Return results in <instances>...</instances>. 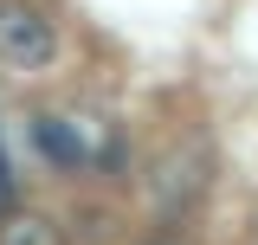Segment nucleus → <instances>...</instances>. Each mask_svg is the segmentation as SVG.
<instances>
[{"label": "nucleus", "instance_id": "f257e3e1", "mask_svg": "<svg viewBox=\"0 0 258 245\" xmlns=\"http://www.w3.org/2000/svg\"><path fill=\"white\" fill-rule=\"evenodd\" d=\"M52 52H58L52 20L26 0H0V58L20 71H39V65H52Z\"/></svg>", "mask_w": 258, "mask_h": 245}, {"label": "nucleus", "instance_id": "f03ea898", "mask_svg": "<svg viewBox=\"0 0 258 245\" xmlns=\"http://www.w3.org/2000/svg\"><path fill=\"white\" fill-rule=\"evenodd\" d=\"M200 187H207V149H174L168 161H161V174H155L161 213H187Z\"/></svg>", "mask_w": 258, "mask_h": 245}, {"label": "nucleus", "instance_id": "7ed1b4c3", "mask_svg": "<svg viewBox=\"0 0 258 245\" xmlns=\"http://www.w3.org/2000/svg\"><path fill=\"white\" fill-rule=\"evenodd\" d=\"M32 142H39L45 161H58V168H84V142H78V129H71V122L39 116V122H32Z\"/></svg>", "mask_w": 258, "mask_h": 245}, {"label": "nucleus", "instance_id": "20e7f679", "mask_svg": "<svg viewBox=\"0 0 258 245\" xmlns=\"http://www.w3.org/2000/svg\"><path fill=\"white\" fill-rule=\"evenodd\" d=\"M0 245H64L58 239V226H52V219H7V232H0Z\"/></svg>", "mask_w": 258, "mask_h": 245}, {"label": "nucleus", "instance_id": "39448f33", "mask_svg": "<svg viewBox=\"0 0 258 245\" xmlns=\"http://www.w3.org/2000/svg\"><path fill=\"white\" fill-rule=\"evenodd\" d=\"M7 207H13V181L0 174V213H7Z\"/></svg>", "mask_w": 258, "mask_h": 245}, {"label": "nucleus", "instance_id": "423d86ee", "mask_svg": "<svg viewBox=\"0 0 258 245\" xmlns=\"http://www.w3.org/2000/svg\"><path fill=\"white\" fill-rule=\"evenodd\" d=\"M142 245H174V239H168V232H161V239H142Z\"/></svg>", "mask_w": 258, "mask_h": 245}, {"label": "nucleus", "instance_id": "0eeeda50", "mask_svg": "<svg viewBox=\"0 0 258 245\" xmlns=\"http://www.w3.org/2000/svg\"><path fill=\"white\" fill-rule=\"evenodd\" d=\"M0 174H7V161H0Z\"/></svg>", "mask_w": 258, "mask_h": 245}]
</instances>
